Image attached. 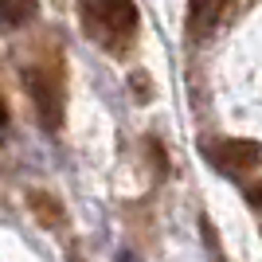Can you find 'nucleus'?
Instances as JSON below:
<instances>
[{"label": "nucleus", "instance_id": "f257e3e1", "mask_svg": "<svg viewBox=\"0 0 262 262\" xmlns=\"http://www.w3.org/2000/svg\"><path fill=\"white\" fill-rule=\"evenodd\" d=\"M78 16L86 24V32L94 39H102L106 47L125 43L137 32V8H133V0H78Z\"/></svg>", "mask_w": 262, "mask_h": 262}, {"label": "nucleus", "instance_id": "f03ea898", "mask_svg": "<svg viewBox=\"0 0 262 262\" xmlns=\"http://www.w3.org/2000/svg\"><path fill=\"white\" fill-rule=\"evenodd\" d=\"M262 157V149L254 141H215L211 145V161L223 168V172H247L254 168Z\"/></svg>", "mask_w": 262, "mask_h": 262}, {"label": "nucleus", "instance_id": "7ed1b4c3", "mask_svg": "<svg viewBox=\"0 0 262 262\" xmlns=\"http://www.w3.org/2000/svg\"><path fill=\"white\" fill-rule=\"evenodd\" d=\"M35 0H0V28H24L35 20Z\"/></svg>", "mask_w": 262, "mask_h": 262}, {"label": "nucleus", "instance_id": "20e7f679", "mask_svg": "<svg viewBox=\"0 0 262 262\" xmlns=\"http://www.w3.org/2000/svg\"><path fill=\"white\" fill-rule=\"evenodd\" d=\"M8 125V106H4V98H0V129Z\"/></svg>", "mask_w": 262, "mask_h": 262}, {"label": "nucleus", "instance_id": "39448f33", "mask_svg": "<svg viewBox=\"0 0 262 262\" xmlns=\"http://www.w3.org/2000/svg\"><path fill=\"white\" fill-rule=\"evenodd\" d=\"M121 262H133V258H121Z\"/></svg>", "mask_w": 262, "mask_h": 262}]
</instances>
